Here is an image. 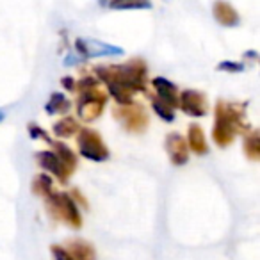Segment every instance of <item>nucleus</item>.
Here are the masks:
<instances>
[{
  "label": "nucleus",
  "instance_id": "6",
  "mask_svg": "<svg viewBox=\"0 0 260 260\" xmlns=\"http://www.w3.org/2000/svg\"><path fill=\"white\" fill-rule=\"evenodd\" d=\"M112 116H114L116 121L121 123V126L126 132H132V134L145 132V128L150 123L145 107L136 104V102H132L130 105H116L112 109Z\"/></svg>",
  "mask_w": 260,
  "mask_h": 260
},
{
  "label": "nucleus",
  "instance_id": "23",
  "mask_svg": "<svg viewBox=\"0 0 260 260\" xmlns=\"http://www.w3.org/2000/svg\"><path fill=\"white\" fill-rule=\"evenodd\" d=\"M217 70H221V72L239 73V72H244V64H242V62H235V61H223V62H219Z\"/></svg>",
  "mask_w": 260,
  "mask_h": 260
},
{
  "label": "nucleus",
  "instance_id": "20",
  "mask_svg": "<svg viewBox=\"0 0 260 260\" xmlns=\"http://www.w3.org/2000/svg\"><path fill=\"white\" fill-rule=\"evenodd\" d=\"M152 107L157 112L159 118H162L166 123L175 121V109H171L170 105H166L164 102H160L157 96H152Z\"/></svg>",
  "mask_w": 260,
  "mask_h": 260
},
{
  "label": "nucleus",
  "instance_id": "14",
  "mask_svg": "<svg viewBox=\"0 0 260 260\" xmlns=\"http://www.w3.org/2000/svg\"><path fill=\"white\" fill-rule=\"evenodd\" d=\"M64 249L73 260H96V249H94V246L89 244L87 241H82V239L70 241Z\"/></svg>",
  "mask_w": 260,
  "mask_h": 260
},
{
  "label": "nucleus",
  "instance_id": "4",
  "mask_svg": "<svg viewBox=\"0 0 260 260\" xmlns=\"http://www.w3.org/2000/svg\"><path fill=\"white\" fill-rule=\"evenodd\" d=\"M47 203V209L50 210V214L61 223L68 224L72 228H80L82 224V216H80L79 209H77V203L68 192L54 191L50 196L45 198Z\"/></svg>",
  "mask_w": 260,
  "mask_h": 260
},
{
  "label": "nucleus",
  "instance_id": "21",
  "mask_svg": "<svg viewBox=\"0 0 260 260\" xmlns=\"http://www.w3.org/2000/svg\"><path fill=\"white\" fill-rule=\"evenodd\" d=\"M111 9H150L152 8V2H146V0H143V2H130V0H126V2H111V4H107Z\"/></svg>",
  "mask_w": 260,
  "mask_h": 260
},
{
  "label": "nucleus",
  "instance_id": "8",
  "mask_svg": "<svg viewBox=\"0 0 260 260\" xmlns=\"http://www.w3.org/2000/svg\"><path fill=\"white\" fill-rule=\"evenodd\" d=\"M178 107L192 118H202L209 112V100L202 91L184 89L178 94Z\"/></svg>",
  "mask_w": 260,
  "mask_h": 260
},
{
  "label": "nucleus",
  "instance_id": "1",
  "mask_svg": "<svg viewBox=\"0 0 260 260\" xmlns=\"http://www.w3.org/2000/svg\"><path fill=\"white\" fill-rule=\"evenodd\" d=\"M98 82H104L118 105H130L136 93L146 91L148 66L143 59H130L123 64L94 66Z\"/></svg>",
  "mask_w": 260,
  "mask_h": 260
},
{
  "label": "nucleus",
  "instance_id": "19",
  "mask_svg": "<svg viewBox=\"0 0 260 260\" xmlns=\"http://www.w3.org/2000/svg\"><path fill=\"white\" fill-rule=\"evenodd\" d=\"M54 184H52V178L48 177L47 173H40L36 175V178L32 180V192L38 196H41V198H47V196H50L52 192H54Z\"/></svg>",
  "mask_w": 260,
  "mask_h": 260
},
{
  "label": "nucleus",
  "instance_id": "11",
  "mask_svg": "<svg viewBox=\"0 0 260 260\" xmlns=\"http://www.w3.org/2000/svg\"><path fill=\"white\" fill-rule=\"evenodd\" d=\"M152 86L155 89V96L159 98L160 102H164L166 105H170L171 109L178 107V89L173 82H170L164 77H155L152 80Z\"/></svg>",
  "mask_w": 260,
  "mask_h": 260
},
{
  "label": "nucleus",
  "instance_id": "25",
  "mask_svg": "<svg viewBox=\"0 0 260 260\" xmlns=\"http://www.w3.org/2000/svg\"><path fill=\"white\" fill-rule=\"evenodd\" d=\"M61 84L66 87L68 91H75V79L73 77H62Z\"/></svg>",
  "mask_w": 260,
  "mask_h": 260
},
{
  "label": "nucleus",
  "instance_id": "12",
  "mask_svg": "<svg viewBox=\"0 0 260 260\" xmlns=\"http://www.w3.org/2000/svg\"><path fill=\"white\" fill-rule=\"evenodd\" d=\"M212 11L214 18L223 27H237L241 23V16H239L237 9L228 2H216L212 6Z\"/></svg>",
  "mask_w": 260,
  "mask_h": 260
},
{
  "label": "nucleus",
  "instance_id": "17",
  "mask_svg": "<svg viewBox=\"0 0 260 260\" xmlns=\"http://www.w3.org/2000/svg\"><path fill=\"white\" fill-rule=\"evenodd\" d=\"M50 146L54 148V152L59 155V159L62 160V162L66 164V166L70 168L72 171H75V168H77V155H75V152H73L72 148H70L68 145H64V143H61V141H52L50 143Z\"/></svg>",
  "mask_w": 260,
  "mask_h": 260
},
{
  "label": "nucleus",
  "instance_id": "2",
  "mask_svg": "<svg viewBox=\"0 0 260 260\" xmlns=\"http://www.w3.org/2000/svg\"><path fill=\"white\" fill-rule=\"evenodd\" d=\"M246 104H234V102L219 100L216 104V118H214L212 139L217 146L226 148L232 145L235 136L242 130H248L244 125Z\"/></svg>",
  "mask_w": 260,
  "mask_h": 260
},
{
  "label": "nucleus",
  "instance_id": "9",
  "mask_svg": "<svg viewBox=\"0 0 260 260\" xmlns=\"http://www.w3.org/2000/svg\"><path fill=\"white\" fill-rule=\"evenodd\" d=\"M36 160L40 164L41 170L52 173L55 178H57L61 184H66L70 180V177L73 175V171L59 159V155L54 152V150H43V152L36 153Z\"/></svg>",
  "mask_w": 260,
  "mask_h": 260
},
{
  "label": "nucleus",
  "instance_id": "3",
  "mask_svg": "<svg viewBox=\"0 0 260 260\" xmlns=\"http://www.w3.org/2000/svg\"><path fill=\"white\" fill-rule=\"evenodd\" d=\"M75 89L79 91L77 112L80 119L94 121L107 105V93L93 75H84L79 82H75Z\"/></svg>",
  "mask_w": 260,
  "mask_h": 260
},
{
  "label": "nucleus",
  "instance_id": "22",
  "mask_svg": "<svg viewBox=\"0 0 260 260\" xmlns=\"http://www.w3.org/2000/svg\"><path fill=\"white\" fill-rule=\"evenodd\" d=\"M27 128H29V136L32 139H38V138H41V139H45V141L48 143V145H50L52 141H54V139H50L48 138V134L47 132H45L43 128H41L40 125H36V123H29V126H27Z\"/></svg>",
  "mask_w": 260,
  "mask_h": 260
},
{
  "label": "nucleus",
  "instance_id": "10",
  "mask_svg": "<svg viewBox=\"0 0 260 260\" xmlns=\"http://www.w3.org/2000/svg\"><path fill=\"white\" fill-rule=\"evenodd\" d=\"M166 152L170 155L171 164H175V166H184V164L189 162L187 141L178 132H170L166 136Z\"/></svg>",
  "mask_w": 260,
  "mask_h": 260
},
{
  "label": "nucleus",
  "instance_id": "7",
  "mask_svg": "<svg viewBox=\"0 0 260 260\" xmlns=\"http://www.w3.org/2000/svg\"><path fill=\"white\" fill-rule=\"evenodd\" d=\"M75 48L82 59L87 57H111V55H123L125 50L116 45L105 43V41L91 40V38H79L75 41Z\"/></svg>",
  "mask_w": 260,
  "mask_h": 260
},
{
  "label": "nucleus",
  "instance_id": "15",
  "mask_svg": "<svg viewBox=\"0 0 260 260\" xmlns=\"http://www.w3.org/2000/svg\"><path fill=\"white\" fill-rule=\"evenodd\" d=\"M79 123H77L75 118H72V116H64V118H61L59 121L54 123V126H52V132H54V136H57V138L61 139H68V138H73L75 134H79Z\"/></svg>",
  "mask_w": 260,
  "mask_h": 260
},
{
  "label": "nucleus",
  "instance_id": "13",
  "mask_svg": "<svg viewBox=\"0 0 260 260\" xmlns=\"http://www.w3.org/2000/svg\"><path fill=\"white\" fill-rule=\"evenodd\" d=\"M187 146L196 153V155H207L209 153V145H207L205 134H203V128L198 123H192L187 128Z\"/></svg>",
  "mask_w": 260,
  "mask_h": 260
},
{
  "label": "nucleus",
  "instance_id": "26",
  "mask_svg": "<svg viewBox=\"0 0 260 260\" xmlns=\"http://www.w3.org/2000/svg\"><path fill=\"white\" fill-rule=\"evenodd\" d=\"M4 118H6V112H4V111H0V121H2Z\"/></svg>",
  "mask_w": 260,
  "mask_h": 260
},
{
  "label": "nucleus",
  "instance_id": "5",
  "mask_svg": "<svg viewBox=\"0 0 260 260\" xmlns=\"http://www.w3.org/2000/svg\"><path fill=\"white\" fill-rule=\"evenodd\" d=\"M77 146H79L80 155L87 160H93V162H104V160H109V157H111V152H109L102 136L91 128L79 130V134H77Z\"/></svg>",
  "mask_w": 260,
  "mask_h": 260
},
{
  "label": "nucleus",
  "instance_id": "18",
  "mask_svg": "<svg viewBox=\"0 0 260 260\" xmlns=\"http://www.w3.org/2000/svg\"><path fill=\"white\" fill-rule=\"evenodd\" d=\"M242 150H244L246 157L251 160H258L260 159V136L258 130H251L248 136L244 138L242 143Z\"/></svg>",
  "mask_w": 260,
  "mask_h": 260
},
{
  "label": "nucleus",
  "instance_id": "16",
  "mask_svg": "<svg viewBox=\"0 0 260 260\" xmlns=\"http://www.w3.org/2000/svg\"><path fill=\"white\" fill-rule=\"evenodd\" d=\"M72 109V102L64 96L62 93H52L50 100L45 104V111L48 114H66Z\"/></svg>",
  "mask_w": 260,
  "mask_h": 260
},
{
  "label": "nucleus",
  "instance_id": "24",
  "mask_svg": "<svg viewBox=\"0 0 260 260\" xmlns=\"http://www.w3.org/2000/svg\"><path fill=\"white\" fill-rule=\"evenodd\" d=\"M50 251H52V256H54V260H73L72 256L66 253V249L62 248V246H59V244L52 246Z\"/></svg>",
  "mask_w": 260,
  "mask_h": 260
}]
</instances>
